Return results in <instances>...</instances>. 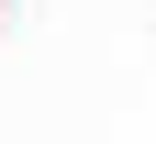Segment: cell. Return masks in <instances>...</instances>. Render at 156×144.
<instances>
[{
    "label": "cell",
    "mask_w": 156,
    "mask_h": 144,
    "mask_svg": "<svg viewBox=\"0 0 156 144\" xmlns=\"http://www.w3.org/2000/svg\"><path fill=\"white\" fill-rule=\"evenodd\" d=\"M11 22H23V0H0V33H11Z\"/></svg>",
    "instance_id": "1"
}]
</instances>
